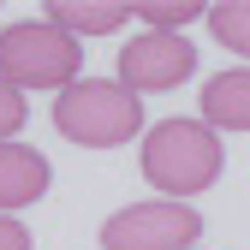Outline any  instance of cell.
<instances>
[{
	"instance_id": "obj_1",
	"label": "cell",
	"mask_w": 250,
	"mask_h": 250,
	"mask_svg": "<svg viewBox=\"0 0 250 250\" xmlns=\"http://www.w3.org/2000/svg\"><path fill=\"white\" fill-rule=\"evenodd\" d=\"M221 167H227L221 131H208L203 119H161L143 137V179L167 203H185V197L208 191L221 179Z\"/></svg>"
},
{
	"instance_id": "obj_2",
	"label": "cell",
	"mask_w": 250,
	"mask_h": 250,
	"mask_svg": "<svg viewBox=\"0 0 250 250\" xmlns=\"http://www.w3.org/2000/svg\"><path fill=\"white\" fill-rule=\"evenodd\" d=\"M54 131L78 149H119L143 131V96L119 78H78L66 96H54Z\"/></svg>"
},
{
	"instance_id": "obj_3",
	"label": "cell",
	"mask_w": 250,
	"mask_h": 250,
	"mask_svg": "<svg viewBox=\"0 0 250 250\" xmlns=\"http://www.w3.org/2000/svg\"><path fill=\"white\" fill-rule=\"evenodd\" d=\"M78 66H83V42L66 36L48 18H18V24L0 30V83H12L18 96L24 89L66 96L78 83Z\"/></svg>"
},
{
	"instance_id": "obj_4",
	"label": "cell",
	"mask_w": 250,
	"mask_h": 250,
	"mask_svg": "<svg viewBox=\"0 0 250 250\" xmlns=\"http://www.w3.org/2000/svg\"><path fill=\"white\" fill-rule=\"evenodd\" d=\"M203 214L191 203H125L119 214L102 221V250H197Z\"/></svg>"
},
{
	"instance_id": "obj_5",
	"label": "cell",
	"mask_w": 250,
	"mask_h": 250,
	"mask_svg": "<svg viewBox=\"0 0 250 250\" xmlns=\"http://www.w3.org/2000/svg\"><path fill=\"white\" fill-rule=\"evenodd\" d=\"M197 72V42L167 36V30H143L119 48V83L131 96H161V89H179Z\"/></svg>"
},
{
	"instance_id": "obj_6",
	"label": "cell",
	"mask_w": 250,
	"mask_h": 250,
	"mask_svg": "<svg viewBox=\"0 0 250 250\" xmlns=\"http://www.w3.org/2000/svg\"><path fill=\"white\" fill-rule=\"evenodd\" d=\"M48 179H54V167H48L42 149H30V143H0V214L42 203V197H48Z\"/></svg>"
},
{
	"instance_id": "obj_7",
	"label": "cell",
	"mask_w": 250,
	"mask_h": 250,
	"mask_svg": "<svg viewBox=\"0 0 250 250\" xmlns=\"http://www.w3.org/2000/svg\"><path fill=\"white\" fill-rule=\"evenodd\" d=\"M203 125L208 131H250V66L214 72L203 83Z\"/></svg>"
},
{
	"instance_id": "obj_8",
	"label": "cell",
	"mask_w": 250,
	"mask_h": 250,
	"mask_svg": "<svg viewBox=\"0 0 250 250\" xmlns=\"http://www.w3.org/2000/svg\"><path fill=\"white\" fill-rule=\"evenodd\" d=\"M48 24H60L66 36H113L137 18V6H119V0H48L42 6Z\"/></svg>"
},
{
	"instance_id": "obj_9",
	"label": "cell",
	"mask_w": 250,
	"mask_h": 250,
	"mask_svg": "<svg viewBox=\"0 0 250 250\" xmlns=\"http://www.w3.org/2000/svg\"><path fill=\"white\" fill-rule=\"evenodd\" d=\"M208 30H214L221 48L250 60V0H221V6H208Z\"/></svg>"
},
{
	"instance_id": "obj_10",
	"label": "cell",
	"mask_w": 250,
	"mask_h": 250,
	"mask_svg": "<svg viewBox=\"0 0 250 250\" xmlns=\"http://www.w3.org/2000/svg\"><path fill=\"white\" fill-rule=\"evenodd\" d=\"M197 18H208L197 0H173V6H167V0H161V6H137V24H143V30H167V36H179V30H185V24H197Z\"/></svg>"
},
{
	"instance_id": "obj_11",
	"label": "cell",
	"mask_w": 250,
	"mask_h": 250,
	"mask_svg": "<svg viewBox=\"0 0 250 250\" xmlns=\"http://www.w3.org/2000/svg\"><path fill=\"white\" fill-rule=\"evenodd\" d=\"M24 119H30V102L18 96L12 83H0V143H18V131H24Z\"/></svg>"
},
{
	"instance_id": "obj_12",
	"label": "cell",
	"mask_w": 250,
	"mask_h": 250,
	"mask_svg": "<svg viewBox=\"0 0 250 250\" xmlns=\"http://www.w3.org/2000/svg\"><path fill=\"white\" fill-rule=\"evenodd\" d=\"M0 250H30V232L12 221V214H0Z\"/></svg>"
}]
</instances>
